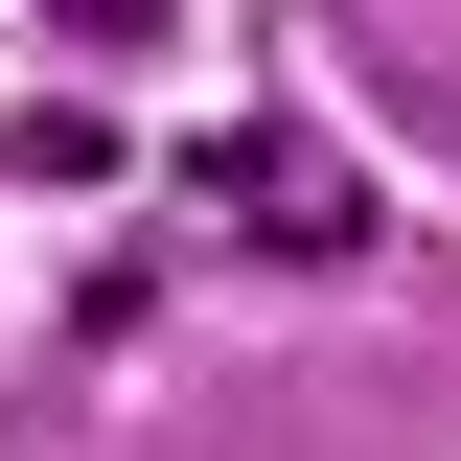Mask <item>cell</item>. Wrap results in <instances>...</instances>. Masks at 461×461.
I'll use <instances>...</instances> for the list:
<instances>
[{
  "mask_svg": "<svg viewBox=\"0 0 461 461\" xmlns=\"http://www.w3.org/2000/svg\"><path fill=\"white\" fill-rule=\"evenodd\" d=\"M47 23H69V47H162V0H47Z\"/></svg>",
  "mask_w": 461,
  "mask_h": 461,
  "instance_id": "1",
  "label": "cell"
}]
</instances>
